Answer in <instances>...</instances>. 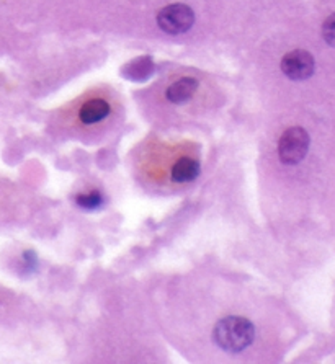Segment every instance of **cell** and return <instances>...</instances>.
I'll return each mask as SVG.
<instances>
[{"mask_svg": "<svg viewBox=\"0 0 335 364\" xmlns=\"http://www.w3.org/2000/svg\"><path fill=\"white\" fill-rule=\"evenodd\" d=\"M255 330L250 321L244 317L229 316L216 323L213 330V338L219 348L229 353H239L250 346L254 341Z\"/></svg>", "mask_w": 335, "mask_h": 364, "instance_id": "6da1fadb", "label": "cell"}, {"mask_svg": "<svg viewBox=\"0 0 335 364\" xmlns=\"http://www.w3.org/2000/svg\"><path fill=\"white\" fill-rule=\"evenodd\" d=\"M309 134L306 129L294 126V128L287 129L280 137L278 142V156L280 161L285 165H296L306 157L309 151Z\"/></svg>", "mask_w": 335, "mask_h": 364, "instance_id": "7a4b0ae2", "label": "cell"}, {"mask_svg": "<svg viewBox=\"0 0 335 364\" xmlns=\"http://www.w3.org/2000/svg\"><path fill=\"white\" fill-rule=\"evenodd\" d=\"M195 23V14L188 5L172 4L157 14V25L169 35H182Z\"/></svg>", "mask_w": 335, "mask_h": 364, "instance_id": "3957f363", "label": "cell"}, {"mask_svg": "<svg viewBox=\"0 0 335 364\" xmlns=\"http://www.w3.org/2000/svg\"><path fill=\"white\" fill-rule=\"evenodd\" d=\"M316 63L311 53L304 49H294L282 59L283 74L291 80H306L314 74Z\"/></svg>", "mask_w": 335, "mask_h": 364, "instance_id": "277c9868", "label": "cell"}, {"mask_svg": "<svg viewBox=\"0 0 335 364\" xmlns=\"http://www.w3.org/2000/svg\"><path fill=\"white\" fill-rule=\"evenodd\" d=\"M198 88V80L193 77H184L167 88V100L172 103H185L195 95Z\"/></svg>", "mask_w": 335, "mask_h": 364, "instance_id": "5b68a950", "label": "cell"}, {"mask_svg": "<svg viewBox=\"0 0 335 364\" xmlns=\"http://www.w3.org/2000/svg\"><path fill=\"white\" fill-rule=\"evenodd\" d=\"M110 114V105L102 98H93V100L82 105L79 118L85 124H95L98 121L105 119Z\"/></svg>", "mask_w": 335, "mask_h": 364, "instance_id": "8992f818", "label": "cell"}, {"mask_svg": "<svg viewBox=\"0 0 335 364\" xmlns=\"http://www.w3.org/2000/svg\"><path fill=\"white\" fill-rule=\"evenodd\" d=\"M200 175V164L198 161L190 157H184L174 165L172 168V180L177 183H186V181H193Z\"/></svg>", "mask_w": 335, "mask_h": 364, "instance_id": "52a82bcc", "label": "cell"}, {"mask_svg": "<svg viewBox=\"0 0 335 364\" xmlns=\"http://www.w3.org/2000/svg\"><path fill=\"white\" fill-rule=\"evenodd\" d=\"M154 64L149 58H137L133 63L126 64L124 75L131 80H146L152 74Z\"/></svg>", "mask_w": 335, "mask_h": 364, "instance_id": "ba28073f", "label": "cell"}, {"mask_svg": "<svg viewBox=\"0 0 335 364\" xmlns=\"http://www.w3.org/2000/svg\"><path fill=\"white\" fill-rule=\"evenodd\" d=\"M75 203L84 209H97L103 204V195L100 191L93 190L90 193H85V195H77Z\"/></svg>", "mask_w": 335, "mask_h": 364, "instance_id": "9c48e42d", "label": "cell"}, {"mask_svg": "<svg viewBox=\"0 0 335 364\" xmlns=\"http://www.w3.org/2000/svg\"><path fill=\"white\" fill-rule=\"evenodd\" d=\"M322 36L329 46L335 48V14H332L322 25Z\"/></svg>", "mask_w": 335, "mask_h": 364, "instance_id": "30bf717a", "label": "cell"}, {"mask_svg": "<svg viewBox=\"0 0 335 364\" xmlns=\"http://www.w3.org/2000/svg\"><path fill=\"white\" fill-rule=\"evenodd\" d=\"M23 262L26 267H30V272H33V269L36 268V255L33 252H25Z\"/></svg>", "mask_w": 335, "mask_h": 364, "instance_id": "8fae6325", "label": "cell"}]
</instances>
